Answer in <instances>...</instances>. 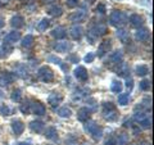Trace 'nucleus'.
<instances>
[{"label":"nucleus","mask_w":154,"mask_h":145,"mask_svg":"<svg viewBox=\"0 0 154 145\" xmlns=\"http://www.w3.org/2000/svg\"><path fill=\"white\" fill-rule=\"evenodd\" d=\"M127 19H128L127 16L122 11H113L109 16V23L112 26L118 27V26L125 25V23L127 22Z\"/></svg>","instance_id":"f257e3e1"},{"label":"nucleus","mask_w":154,"mask_h":145,"mask_svg":"<svg viewBox=\"0 0 154 145\" xmlns=\"http://www.w3.org/2000/svg\"><path fill=\"white\" fill-rule=\"evenodd\" d=\"M85 131H88L95 140H100L103 136V128L100 126H98L95 122H86Z\"/></svg>","instance_id":"f03ea898"},{"label":"nucleus","mask_w":154,"mask_h":145,"mask_svg":"<svg viewBox=\"0 0 154 145\" xmlns=\"http://www.w3.org/2000/svg\"><path fill=\"white\" fill-rule=\"evenodd\" d=\"M104 117L108 121H116L118 118V113L112 103H104Z\"/></svg>","instance_id":"7ed1b4c3"},{"label":"nucleus","mask_w":154,"mask_h":145,"mask_svg":"<svg viewBox=\"0 0 154 145\" xmlns=\"http://www.w3.org/2000/svg\"><path fill=\"white\" fill-rule=\"evenodd\" d=\"M37 76L44 82H50L54 80V73H53V71L50 68H48V67H41L37 72Z\"/></svg>","instance_id":"20e7f679"},{"label":"nucleus","mask_w":154,"mask_h":145,"mask_svg":"<svg viewBox=\"0 0 154 145\" xmlns=\"http://www.w3.org/2000/svg\"><path fill=\"white\" fill-rule=\"evenodd\" d=\"M30 109H31V112L33 114H36V116H44L45 112H46V109L44 107V104H41L40 101H32V103L30 104Z\"/></svg>","instance_id":"39448f33"},{"label":"nucleus","mask_w":154,"mask_h":145,"mask_svg":"<svg viewBox=\"0 0 154 145\" xmlns=\"http://www.w3.org/2000/svg\"><path fill=\"white\" fill-rule=\"evenodd\" d=\"M75 77L79 81H81V82H85V81H88V79H89V75H88V71H86V68L85 67H82V66H79L77 68L75 69Z\"/></svg>","instance_id":"423d86ee"},{"label":"nucleus","mask_w":154,"mask_h":145,"mask_svg":"<svg viewBox=\"0 0 154 145\" xmlns=\"http://www.w3.org/2000/svg\"><path fill=\"white\" fill-rule=\"evenodd\" d=\"M72 46L73 45L68 41H60V42L54 44V50H57L58 53H68L72 49Z\"/></svg>","instance_id":"0eeeda50"},{"label":"nucleus","mask_w":154,"mask_h":145,"mask_svg":"<svg viewBox=\"0 0 154 145\" xmlns=\"http://www.w3.org/2000/svg\"><path fill=\"white\" fill-rule=\"evenodd\" d=\"M14 80V76L11 72H2L0 73V86H7L9 84H12Z\"/></svg>","instance_id":"6e6552de"},{"label":"nucleus","mask_w":154,"mask_h":145,"mask_svg":"<svg viewBox=\"0 0 154 145\" xmlns=\"http://www.w3.org/2000/svg\"><path fill=\"white\" fill-rule=\"evenodd\" d=\"M12 130L16 134V136H19L23 132V130H25V125H23L21 119H14L12 122Z\"/></svg>","instance_id":"1a4fd4ad"},{"label":"nucleus","mask_w":154,"mask_h":145,"mask_svg":"<svg viewBox=\"0 0 154 145\" xmlns=\"http://www.w3.org/2000/svg\"><path fill=\"white\" fill-rule=\"evenodd\" d=\"M19 39H21V33H19L18 31H12V32H9L8 35L5 36V39H4V42L11 45V44H13V42L18 41Z\"/></svg>","instance_id":"9d476101"},{"label":"nucleus","mask_w":154,"mask_h":145,"mask_svg":"<svg viewBox=\"0 0 154 145\" xmlns=\"http://www.w3.org/2000/svg\"><path fill=\"white\" fill-rule=\"evenodd\" d=\"M91 112H93V109H89V108H81L79 112H77V118H79L80 121H82V122H85V121H88L90 118V114Z\"/></svg>","instance_id":"9b49d317"},{"label":"nucleus","mask_w":154,"mask_h":145,"mask_svg":"<svg viewBox=\"0 0 154 145\" xmlns=\"http://www.w3.org/2000/svg\"><path fill=\"white\" fill-rule=\"evenodd\" d=\"M30 128L33 132L41 134L45 130V125H44V122H41V121H33V122L30 123Z\"/></svg>","instance_id":"f8f14e48"},{"label":"nucleus","mask_w":154,"mask_h":145,"mask_svg":"<svg viewBox=\"0 0 154 145\" xmlns=\"http://www.w3.org/2000/svg\"><path fill=\"white\" fill-rule=\"evenodd\" d=\"M66 35H67V31H66V28L62 27V26H58L51 31V36L55 37L57 40H59V39H64Z\"/></svg>","instance_id":"ddd939ff"},{"label":"nucleus","mask_w":154,"mask_h":145,"mask_svg":"<svg viewBox=\"0 0 154 145\" xmlns=\"http://www.w3.org/2000/svg\"><path fill=\"white\" fill-rule=\"evenodd\" d=\"M62 100H63V96H62L59 93H51L50 96L48 98V101H49V104H51L53 107H55V105L60 104Z\"/></svg>","instance_id":"4468645a"},{"label":"nucleus","mask_w":154,"mask_h":145,"mask_svg":"<svg viewBox=\"0 0 154 145\" xmlns=\"http://www.w3.org/2000/svg\"><path fill=\"white\" fill-rule=\"evenodd\" d=\"M110 41H103L102 44H100L99 49H98V57H104V54H107V53L110 50Z\"/></svg>","instance_id":"2eb2a0df"},{"label":"nucleus","mask_w":154,"mask_h":145,"mask_svg":"<svg viewBox=\"0 0 154 145\" xmlns=\"http://www.w3.org/2000/svg\"><path fill=\"white\" fill-rule=\"evenodd\" d=\"M128 21L131 22V25L135 26V27H140L143 26V23H144V19L141 16H139V14H131L128 18Z\"/></svg>","instance_id":"dca6fc26"},{"label":"nucleus","mask_w":154,"mask_h":145,"mask_svg":"<svg viewBox=\"0 0 154 145\" xmlns=\"http://www.w3.org/2000/svg\"><path fill=\"white\" fill-rule=\"evenodd\" d=\"M48 13H49L51 17H59V16H62L63 11H62V8L59 5H55V4H54V5L49 7V9H48Z\"/></svg>","instance_id":"f3484780"},{"label":"nucleus","mask_w":154,"mask_h":145,"mask_svg":"<svg viewBox=\"0 0 154 145\" xmlns=\"http://www.w3.org/2000/svg\"><path fill=\"white\" fill-rule=\"evenodd\" d=\"M12 51V46L9 44L4 42L3 45H0V58H7Z\"/></svg>","instance_id":"a211bd4d"},{"label":"nucleus","mask_w":154,"mask_h":145,"mask_svg":"<svg viewBox=\"0 0 154 145\" xmlns=\"http://www.w3.org/2000/svg\"><path fill=\"white\" fill-rule=\"evenodd\" d=\"M135 36H136V39L139 41H146L149 39V31L145 30V28H141V30H137Z\"/></svg>","instance_id":"6ab92c4d"},{"label":"nucleus","mask_w":154,"mask_h":145,"mask_svg":"<svg viewBox=\"0 0 154 145\" xmlns=\"http://www.w3.org/2000/svg\"><path fill=\"white\" fill-rule=\"evenodd\" d=\"M71 35L72 37L75 39V40H79L82 36V27L81 26H73L71 28Z\"/></svg>","instance_id":"aec40b11"},{"label":"nucleus","mask_w":154,"mask_h":145,"mask_svg":"<svg viewBox=\"0 0 154 145\" xmlns=\"http://www.w3.org/2000/svg\"><path fill=\"white\" fill-rule=\"evenodd\" d=\"M25 19H23L22 16H16V17H13L12 18V26L13 27H16V28H21L23 27V25H25Z\"/></svg>","instance_id":"412c9836"},{"label":"nucleus","mask_w":154,"mask_h":145,"mask_svg":"<svg viewBox=\"0 0 154 145\" xmlns=\"http://www.w3.org/2000/svg\"><path fill=\"white\" fill-rule=\"evenodd\" d=\"M85 18V11H79V12H75L72 16L69 17V19L72 22H80L82 21V19Z\"/></svg>","instance_id":"4be33fe9"},{"label":"nucleus","mask_w":154,"mask_h":145,"mask_svg":"<svg viewBox=\"0 0 154 145\" xmlns=\"http://www.w3.org/2000/svg\"><path fill=\"white\" fill-rule=\"evenodd\" d=\"M110 90H112L113 93H116V94L121 93V91H122V82L114 80V81L112 82V85H110Z\"/></svg>","instance_id":"5701e85b"},{"label":"nucleus","mask_w":154,"mask_h":145,"mask_svg":"<svg viewBox=\"0 0 154 145\" xmlns=\"http://www.w3.org/2000/svg\"><path fill=\"white\" fill-rule=\"evenodd\" d=\"M50 25V21L48 18H44V19H41L40 22H38V25H37V30L40 31V32H44L48 27H49Z\"/></svg>","instance_id":"b1692460"},{"label":"nucleus","mask_w":154,"mask_h":145,"mask_svg":"<svg viewBox=\"0 0 154 145\" xmlns=\"http://www.w3.org/2000/svg\"><path fill=\"white\" fill-rule=\"evenodd\" d=\"M149 73V68L146 64H139L136 67V75L137 76H145Z\"/></svg>","instance_id":"393cba45"},{"label":"nucleus","mask_w":154,"mask_h":145,"mask_svg":"<svg viewBox=\"0 0 154 145\" xmlns=\"http://www.w3.org/2000/svg\"><path fill=\"white\" fill-rule=\"evenodd\" d=\"M117 37L122 42H127L128 41V32L126 30H123V28H121V30L117 31Z\"/></svg>","instance_id":"a878e982"},{"label":"nucleus","mask_w":154,"mask_h":145,"mask_svg":"<svg viewBox=\"0 0 154 145\" xmlns=\"http://www.w3.org/2000/svg\"><path fill=\"white\" fill-rule=\"evenodd\" d=\"M45 137L46 139H57V128L55 127H48L45 130Z\"/></svg>","instance_id":"bb28decb"},{"label":"nucleus","mask_w":154,"mask_h":145,"mask_svg":"<svg viewBox=\"0 0 154 145\" xmlns=\"http://www.w3.org/2000/svg\"><path fill=\"white\" fill-rule=\"evenodd\" d=\"M122 58H123L122 51H121V50H117V51H114L113 54L110 55V60H112L113 63H118V62L122 60Z\"/></svg>","instance_id":"cd10ccee"},{"label":"nucleus","mask_w":154,"mask_h":145,"mask_svg":"<svg viewBox=\"0 0 154 145\" xmlns=\"http://www.w3.org/2000/svg\"><path fill=\"white\" fill-rule=\"evenodd\" d=\"M128 100H130V94L128 93H125V94L118 95V104L126 105V104H128Z\"/></svg>","instance_id":"c85d7f7f"},{"label":"nucleus","mask_w":154,"mask_h":145,"mask_svg":"<svg viewBox=\"0 0 154 145\" xmlns=\"http://www.w3.org/2000/svg\"><path fill=\"white\" fill-rule=\"evenodd\" d=\"M32 44H33V36L32 35H27L22 40V46L23 48H30V46H32Z\"/></svg>","instance_id":"c756f323"},{"label":"nucleus","mask_w":154,"mask_h":145,"mask_svg":"<svg viewBox=\"0 0 154 145\" xmlns=\"http://www.w3.org/2000/svg\"><path fill=\"white\" fill-rule=\"evenodd\" d=\"M128 143V136L126 134H121L117 137V145H126Z\"/></svg>","instance_id":"7c9ffc66"},{"label":"nucleus","mask_w":154,"mask_h":145,"mask_svg":"<svg viewBox=\"0 0 154 145\" xmlns=\"http://www.w3.org/2000/svg\"><path fill=\"white\" fill-rule=\"evenodd\" d=\"M58 114L60 116V117H69V116L72 114L71 109L67 108V107H62L59 110H58Z\"/></svg>","instance_id":"2f4dec72"},{"label":"nucleus","mask_w":154,"mask_h":145,"mask_svg":"<svg viewBox=\"0 0 154 145\" xmlns=\"http://www.w3.org/2000/svg\"><path fill=\"white\" fill-rule=\"evenodd\" d=\"M139 122H140V125H141L144 128H149V127L152 126V118L148 117V116H146V117H144L141 121H139Z\"/></svg>","instance_id":"473e14b6"},{"label":"nucleus","mask_w":154,"mask_h":145,"mask_svg":"<svg viewBox=\"0 0 154 145\" xmlns=\"http://www.w3.org/2000/svg\"><path fill=\"white\" fill-rule=\"evenodd\" d=\"M22 99V91H21V89H16L12 93V100L13 101H19Z\"/></svg>","instance_id":"72a5a7b5"},{"label":"nucleus","mask_w":154,"mask_h":145,"mask_svg":"<svg viewBox=\"0 0 154 145\" xmlns=\"http://www.w3.org/2000/svg\"><path fill=\"white\" fill-rule=\"evenodd\" d=\"M139 86H140V89L143 91H146V90L150 89V82H149L148 80H143L140 84H139Z\"/></svg>","instance_id":"f704fd0d"},{"label":"nucleus","mask_w":154,"mask_h":145,"mask_svg":"<svg viewBox=\"0 0 154 145\" xmlns=\"http://www.w3.org/2000/svg\"><path fill=\"white\" fill-rule=\"evenodd\" d=\"M0 113L3 116H9L12 113V109L9 108L8 105H2V107H0Z\"/></svg>","instance_id":"c9c22d12"},{"label":"nucleus","mask_w":154,"mask_h":145,"mask_svg":"<svg viewBox=\"0 0 154 145\" xmlns=\"http://www.w3.org/2000/svg\"><path fill=\"white\" fill-rule=\"evenodd\" d=\"M67 60L71 62V63H79L80 62V58L77 54H69L68 57H67Z\"/></svg>","instance_id":"e433bc0d"},{"label":"nucleus","mask_w":154,"mask_h":145,"mask_svg":"<svg viewBox=\"0 0 154 145\" xmlns=\"http://www.w3.org/2000/svg\"><path fill=\"white\" fill-rule=\"evenodd\" d=\"M31 107H30V103H28V101H27V103H25V104H22L21 105V112L23 113V114H27L28 112H31V109H30Z\"/></svg>","instance_id":"4c0bfd02"},{"label":"nucleus","mask_w":154,"mask_h":145,"mask_svg":"<svg viewBox=\"0 0 154 145\" xmlns=\"http://www.w3.org/2000/svg\"><path fill=\"white\" fill-rule=\"evenodd\" d=\"M66 4L68 8H75L79 4V0H66Z\"/></svg>","instance_id":"58836bf2"},{"label":"nucleus","mask_w":154,"mask_h":145,"mask_svg":"<svg viewBox=\"0 0 154 145\" xmlns=\"http://www.w3.org/2000/svg\"><path fill=\"white\" fill-rule=\"evenodd\" d=\"M94 58H95L94 53H88L86 57H85V62H86V63H91V62L94 60Z\"/></svg>","instance_id":"ea45409f"},{"label":"nucleus","mask_w":154,"mask_h":145,"mask_svg":"<svg viewBox=\"0 0 154 145\" xmlns=\"http://www.w3.org/2000/svg\"><path fill=\"white\" fill-rule=\"evenodd\" d=\"M126 86H127V89H128V90H131V89H132L134 81H132L131 77H127V80H126Z\"/></svg>","instance_id":"a19ab883"},{"label":"nucleus","mask_w":154,"mask_h":145,"mask_svg":"<svg viewBox=\"0 0 154 145\" xmlns=\"http://www.w3.org/2000/svg\"><path fill=\"white\" fill-rule=\"evenodd\" d=\"M96 12H99V13H105V5H104V4H99V5L96 7Z\"/></svg>","instance_id":"79ce46f5"},{"label":"nucleus","mask_w":154,"mask_h":145,"mask_svg":"<svg viewBox=\"0 0 154 145\" xmlns=\"http://www.w3.org/2000/svg\"><path fill=\"white\" fill-rule=\"evenodd\" d=\"M105 145H116V143H114V139H113V137H110V139L108 140V141L105 143Z\"/></svg>","instance_id":"37998d69"},{"label":"nucleus","mask_w":154,"mask_h":145,"mask_svg":"<svg viewBox=\"0 0 154 145\" xmlns=\"http://www.w3.org/2000/svg\"><path fill=\"white\" fill-rule=\"evenodd\" d=\"M4 26V19L2 18V17H0V28H2Z\"/></svg>","instance_id":"c03bdc74"},{"label":"nucleus","mask_w":154,"mask_h":145,"mask_svg":"<svg viewBox=\"0 0 154 145\" xmlns=\"http://www.w3.org/2000/svg\"><path fill=\"white\" fill-rule=\"evenodd\" d=\"M17 145H31V143H28V141L26 143V141H25V143H19V144H17Z\"/></svg>","instance_id":"a18cd8bd"},{"label":"nucleus","mask_w":154,"mask_h":145,"mask_svg":"<svg viewBox=\"0 0 154 145\" xmlns=\"http://www.w3.org/2000/svg\"><path fill=\"white\" fill-rule=\"evenodd\" d=\"M0 98H3V93H2V90H0Z\"/></svg>","instance_id":"49530a36"}]
</instances>
